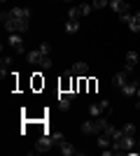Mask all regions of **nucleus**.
<instances>
[{"mask_svg": "<svg viewBox=\"0 0 140 156\" xmlns=\"http://www.w3.org/2000/svg\"><path fill=\"white\" fill-rule=\"evenodd\" d=\"M38 68H42V70H49V68H52V58H49L47 54H42V58H40V63H38Z\"/></svg>", "mask_w": 140, "mask_h": 156, "instance_id": "nucleus-20", "label": "nucleus"}, {"mask_svg": "<svg viewBox=\"0 0 140 156\" xmlns=\"http://www.w3.org/2000/svg\"><path fill=\"white\" fill-rule=\"evenodd\" d=\"M12 14L16 19H31V9L28 7H12Z\"/></svg>", "mask_w": 140, "mask_h": 156, "instance_id": "nucleus-13", "label": "nucleus"}, {"mask_svg": "<svg viewBox=\"0 0 140 156\" xmlns=\"http://www.w3.org/2000/svg\"><path fill=\"white\" fill-rule=\"evenodd\" d=\"M133 147H135V137L133 135H124V133H121V137L112 140L114 154H128V151H133Z\"/></svg>", "mask_w": 140, "mask_h": 156, "instance_id": "nucleus-1", "label": "nucleus"}, {"mask_svg": "<svg viewBox=\"0 0 140 156\" xmlns=\"http://www.w3.org/2000/svg\"><path fill=\"white\" fill-rule=\"evenodd\" d=\"M138 86H140V82L138 79H131L126 86H121L119 91H121V96H126V98H131V96H135V91H138Z\"/></svg>", "mask_w": 140, "mask_h": 156, "instance_id": "nucleus-6", "label": "nucleus"}, {"mask_svg": "<svg viewBox=\"0 0 140 156\" xmlns=\"http://www.w3.org/2000/svg\"><path fill=\"white\" fill-rule=\"evenodd\" d=\"M131 79H133V77H131V70H126V68H124L121 72L112 75V86H114V89H121V86H126Z\"/></svg>", "mask_w": 140, "mask_h": 156, "instance_id": "nucleus-3", "label": "nucleus"}, {"mask_svg": "<svg viewBox=\"0 0 140 156\" xmlns=\"http://www.w3.org/2000/svg\"><path fill=\"white\" fill-rule=\"evenodd\" d=\"M73 75H77V77H87L89 75V65L87 63H82V61H77V63H73Z\"/></svg>", "mask_w": 140, "mask_h": 156, "instance_id": "nucleus-7", "label": "nucleus"}, {"mask_svg": "<svg viewBox=\"0 0 140 156\" xmlns=\"http://www.w3.org/2000/svg\"><path fill=\"white\" fill-rule=\"evenodd\" d=\"M93 121H96V130H98V133H103V130L107 128V124H110V121H107L105 117H96Z\"/></svg>", "mask_w": 140, "mask_h": 156, "instance_id": "nucleus-18", "label": "nucleus"}, {"mask_svg": "<svg viewBox=\"0 0 140 156\" xmlns=\"http://www.w3.org/2000/svg\"><path fill=\"white\" fill-rule=\"evenodd\" d=\"M77 30H80V21L68 19V23H66V33H77Z\"/></svg>", "mask_w": 140, "mask_h": 156, "instance_id": "nucleus-19", "label": "nucleus"}, {"mask_svg": "<svg viewBox=\"0 0 140 156\" xmlns=\"http://www.w3.org/2000/svg\"><path fill=\"white\" fill-rule=\"evenodd\" d=\"M80 130L84 133V135H98V130H96V121H93V117L89 119V121H84V124L80 126Z\"/></svg>", "mask_w": 140, "mask_h": 156, "instance_id": "nucleus-8", "label": "nucleus"}, {"mask_svg": "<svg viewBox=\"0 0 140 156\" xmlns=\"http://www.w3.org/2000/svg\"><path fill=\"white\" fill-rule=\"evenodd\" d=\"M103 112H105V107H103L100 103H93V105H89V114H91L93 119H96V117H103Z\"/></svg>", "mask_w": 140, "mask_h": 156, "instance_id": "nucleus-16", "label": "nucleus"}, {"mask_svg": "<svg viewBox=\"0 0 140 156\" xmlns=\"http://www.w3.org/2000/svg\"><path fill=\"white\" fill-rule=\"evenodd\" d=\"M54 144H56V142L52 140V135H49V133H42V137L38 140V144H35V151H40V154H42V151H49Z\"/></svg>", "mask_w": 140, "mask_h": 156, "instance_id": "nucleus-4", "label": "nucleus"}, {"mask_svg": "<svg viewBox=\"0 0 140 156\" xmlns=\"http://www.w3.org/2000/svg\"><path fill=\"white\" fill-rule=\"evenodd\" d=\"M135 98H140V86H138V91H135Z\"/></svg>", "mask_w": 140, "mask_h": 156, "instance_id": "nucleus-28", "label": "nucleus"}, {"mask_svg": "<svg viewBox=\"0 0 140 156\" xmlns=\"http://www.w3.org/2000/svg\"><path fill=\"white\" fill-rule=\"evenodd\" d=\"M2 2H7V0H2Z\"/></svg>", "mask_w": 140, "mask_h": 156, "instance_id": "nucleus-30", "label": "nucleus"}, {"mask_svg": "<svg viewBox=\"0 0 140 156\" xmlns=\"http://www.w3.org/2000/svg\"><path fill=\"white\" fill-rule=\"evenodd\" d=\"M70 105H73V98L66 96V93H59V107H61V110L68 112V110H70Z\"/></svg>", "mask_w": 140, "mask_h": 156, "instance_id": "nucleus-11", "label": "nucleus"}, {"mask_svg": "<svg viewBox=\"0 0 140 156\" xmlns=\"http://www.w3.org/2000/svg\"><path fill=\"white\" fill-rule=\"evenodd\" d=\"M135 65H138V54H135V51H128V54H126V65H124V68L133 72Z\"/></svg>", "mask_w": 140, "mask_h": 156, "instance_id": "nucleus-12", "label": "nucleus"}, {"mask_svg": "<svg viewBox=\"0 0 140 156\" xmlns=\"http://www.w3.org/2000/svg\"><path fill=\"white\" fill-rule=\"evenodd\" d=\"M7 42H9V47H12L19 56H26V47H23V37H21V33H9Z\"/></svg>", "mask_w": 140, "mask_h": 156, "instance_id": "nucleus-2", "label": "nucleus"}, {"mask_svg": "<svg viewBox=\"0 0 140 156\" xmlns=\"http://www.w3.org/2000/svg\"><path fill=\"white\" fill-rule=\"evenodd\" d=\"M121 133H124V135H133V137H135V126H133V124H124Z\"/></svg>", "mask_w": 140, "mask_h": 156, "instance_id": "nucleus-22", "label": "nucleus"}, {"mask_svg": "<svg viewBox=\"0 0 140 156\" xmlns=\"http://www.w3.org/2000/svg\"><path fill=\"white\" fill-rule=\"evenodd\" d=\"M68 16H70V19H75V21H80V16H82L80 7H70V12H68Z\"/></svg>", "mask_w": 140, "mask_h": 156, "instance_id": "nucleus-23", "label": "nucleus"}, {"mask_svg": "<svg viewBox=\"0 0 140 156\" xmlns=\"http://www.w3.org/2000/svg\"><path fill=\"white\" fill-rule=\"evenodd\" d=\"M63 2H70V0H63Z\"/></svg>", "mask_w": 140, "mask_h": 156, "instance_id": "nucleus-29", "label": "nucleus"}, {"mask_svg": "<svg viewBox=\"0 0 140 156\" xmlns=\"http://www.w3.org/2000/svg\"><path fill=\"white\" fill-rule=\"evenodd\" d=\"M91 9H93V5H89V2H80V12H82V16H89V14H91Z\"/></svg>", "mask_w": 140, "mask_h": 156, "instance_id": "nucleus-21", "label": "nucleus"}, {"mask_svg": "<svg viewBox=\"0 0 140 156\" xmlns=\"http://www.w3.org/2000/svg\"><path fill=\"white\" fill-rule=\"evenodd\" d=\"M110 9H112L117 16L119 14H126V12H131V5H128L126 0H110Z\"/></svg>", "mask_w": 140, "mask_h": 156, "instance_id": "nucleus-5", "label": "nucleus"}, {"mask_svg": "<svg viewBox=\"0 0 140 156\" xmlns=\"http://www.w3.org/2000/svg\"><path fill=\"white\" fill-rule=\"evenodd\" d=\"M9 63H12V56H2V65H5V68H7V65H9Z\"/></svg>", "mask_w": 140, "mask_h": 156, "instance_id": "nucleus-27", "label": "nucleus"}, {"mask_svg": "<svg viewBox=\"0 0 140 156\" xmlns=\"http://www.w3.org/2000/svg\"><path fill=\"white\" fill-rule=\"evenodd\" d=\"M40 58H42V51H40V49H31V51H26V61H28V63L38 65V63H40Z\"/></svg>", "mask_w": 140, "mask_h": 156, "instance_id": "nucleus-10", "label": "nucleus"}, {"mask_svg": "<svg viewBox=\"0 0 140 156\" xmlns=\"http://www.w3.org/2000/svg\"><path fill=\"white\" fill-rule=\"evenodd\" d=\"M49 135H52L54 142H61V140H63V133H61V130H54V133H49Z\"/></svg>", "mask_w": 140, "mask_h": 156, "instance_id": "nucleus-26", "label": "nucleus"}, {"mask_svg": "<svg viewBox=\"0 0 140 156\" xmlns=\"http://www.w3.org/2000/svg\"><path fill=\"white\" fill-rule=\"evenodd\" d=\"M59 147H61V154H63V156H75V154H80V151L75 149V147H73L70 142H66V140H61V142H59Z\"/></svg>", "mask_w": 140, "mask_h": 156, "instance_id": "nucleus-9", "label": "nucleus"}, {"mask_svg": "<svg viewBox=\"0 0 140 156\" xmlns=\"http://www.w3.org/2000/svg\"><path fill=\"white\" fill-rule=\"evenodd\" d=\"M91 5H93V9H103V7H110V0H93Z\"/></svg>", "mask_w": 140, "mask_h": 156, "instance_id": "nucleus-24", "label": "nucleus"}, {"mask_svg": "<svg viewBox=\"0 0 140 156\" xmlns=\"http://www.w3.org/2000/svg\"><path fill=\"white\" fill-rule=\"evenodd\" d=\"M28 30V19H14V33H23Z\"/></svg>", "mask_w": 140, "mask_h": 156, "instance_id": "nucleus-14", "label": "nucleus"}, {"mask_svg": "<svg viewBox=\"0 0 140 156\" xmlns=\"http://www.w3.org/2000/svg\"><path fill=\"white\" fill-rule=\"evenodd\" d=\"M126 26H128V28H131V30H133V33H138V30H140V12H135V14H131V21H128Z\"/></svg>", "mask_w": 140, "mask_h": 156, "instance_id": "nucleus-15", "label": "nucleus"}, {"mask_svg": "<svg viewBox=\"0 0 140 156\" xmlns=\"http://www.w3.org/2000/svg\"><path fill=\"white\" fill-rule=\"evenodd\" d=\"M38 49H40L42 54H47V56H49V54H52V44H49V42H42V44L38 47Z\"/></svg>", "mask_w": 140, "mask_h": 156, "instance_id": "nucleus-25", "label": "nucleus"}, {"mask_svg": "<svg viewBox=\"0 0 140 156\" xmlns=\"http://www.w3.org/2000/svg\"><path fill=\"white\" fill-rule=\"evenodd\" d=\"M103 133H105V135L110 137V140H117V137H121V130H117L112 124H107V128L103 130Z\"/></svg>", "mask_w": 140, "mask_h": 156, "instance_id": "nucleus-17", "label": "nucleus"}]
</instances>
